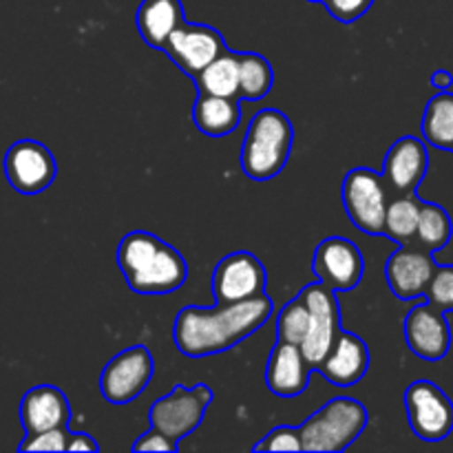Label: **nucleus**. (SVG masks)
<instances>
[{"label":"nucleus","instance_id":"obj_1","mask_svg":"<svg viewBox=\"0 0 453 453\" xmlns=\"http://www.w3.org/2000/svg\"><path fill=\"white\" fill-rule=\"evenodd\" d=\"M273 312L274 305L268 295L239 303H217L212 308L186 305L175 317L173 341L188 358L215 357L261 330Z\"/></svg>","mask_w":453,"mask_h":453},{"label":"nucleus","instance_id":"obj_2","mask_svg":"<svg viewBox=\"0 0 453 453\" xmlns=\"http://www.w3.org/2000/svg\"><path fill=\"white\" fill-rule=\"evenodd\" d=\"M115 261L127 286L142 296L171 295L180 290L188 277V264L181 252L146 230L124 234Z\"/></svg>","mask_w":453,"mask_h":453},{"label":"nucleus","instance_id":"obj_3","mask_svg":"<svg viewBox=\"0 0 453 453\" xmlns=\"http://www.w3.org/2000/svg\"><path fill=\"white\" fill-rule=\"evenodd\" d=\"M295 144V127L279 109H261L248 124L242 144L243 175L255 181L274 180L286 168Z\"/></svg>","mask_w":453,"mask_h":453},{"label":"nucleus","instance_id":"obj_4","mask_svg":"<svg viewBox=\"0 0 453 453\" xmlns=\"http://www.w3.org/2000/svg\"><path fill=\"white\" fill-rule=\"evenodd\" d=\"M367 410L349 396H336L314 411L299 427L301 449L314 453H339L358 441L367 427Z\"/></svg>","mask_w":453,"mask_h":453},{"label":"nucleus","instance_id":"obj_5","mask_svg":"<svg viewBox=\"0 0 453 453\" xmlns=\"http://www.w3.org/2000/svg\"><path fill=\"white\" fill-rule=\"evenodd\" d=\"M392 199V190L385 184L383 175L374 168H352L341 184V202L345 215L361 233L380 237L385 224V211Z\"/></svg>","mask_w":453,"mask_h":453},{"label":"nucleus","instance_id":"obj_6","mask_svg":"<svg viewBox=\"0 0 453 453\" xmlns=\"http://www.w3.org/2000/svg\"><path fill=\"white\" fill-rule=\"evenodd\" d=\"M212 401H215V394L208 385L199 383L195 388L175 385L171 392L150 405L149 423L164 436L180 442L202 425L203 414Z\"/></svg>","mask_w":453,"mask_h":453},{"label":"nucleus","instance_id":"obj_7","mask_svg":"<svg viewBox=\"0 0 453 453\" xmlns=\"http://www.w3.org/2000/svg\"><path fill=\"white\" fill-rule=\"evenodd\" d=\"M310 310V330L305 341L301 343L305 361L317 370L319 363L327 357V352L334 345L336 336L341 334V305L336 299V292L326 288L323 283H310L299 292Z\"/></svg>","mask_w":453,"mask_h":453},{"label":"nucleus","instance_id":"obj_8","mask_svg":"<svg viewBox=\"0 0 453 453\" xmlns=\"http://www.w3.org/2000/svg\"><path fill=\"white\" fill-rule=\"evenodd\" d=\"M153 354L144 345H133L115 354L100 374V392L111 405L135 401L153 379Z\"/></svg>","mask_w":453,"mask_h":453},{"label":"nucleus","instance_id":"obj_9","mask_svg":"<svg viewBox=\"0 0 453 453\" xmlns=\"http://www.w3.org/2000/svg\"><path fill=\"white\" fill-rule=\"evenodd\" d=\"M410 427L420 441L441 442L453 432L451 398L432 380H416L405 389Z\"/></svg>","mask_w":453,"mask_h":453},{"label":"nucleus","instance_id":"obj_10","mask_svg":"<svg viewBox=\"0 0 453 453\" xmlns=\"http://www.w3.org/2000/svg\"><path fill=\"white\" fill-rule=\"evenodd\" d=\"M4 177L20 195H40L56 181L58 164L51 150L35 140H20L4 153Z\"/></svg>","mask_w":453,"mask_h":453},{"label":"nucleus","instance_id":"obj_11","mask_svg":"<svg viewBox=\"0 0 453 453\" xmlns=\"http://www.w3.org/2000/svg\"><path fill=\"white\" fill-rule=\"evenodd\" d=\"M268 273L252 252L237 250L226 255L212 273V295L217 303H239L265 295Z\"/></svg>","mask_w":453,"mask_h":453},{"label":"nucleus","instance_id":"obj_12","mask_svg":"<svg viewBox=\"0 0 453 453\" xmlns=\"http://www.w3.org/2000/svg\"><path fill=\"white\" fill-rule=\"evenodd\" d=\"M226 40L215 27L199 25V22L184 20L164 42L162 51L166 53L184 71L188 78H195L208 62L215 60L219 53L226 51Z\"/></svg>","mask_w":453,"mask_h":453},{"label":"nucleus","instance_id":"obj_13","mask_svg":"<svg viewBox=\"0 0 453 453\" xmlns=\"http://www.w3.org/2000/svg\"><path fill=\"white\" fill-rule=\"evenodd\" d=\"M312 273L319 283L334 292H349L365 274V259L354 242L345 237H327L317 246Z\"/></svg>","mask_w":453,"mask_h":453},{"label":"nucleus","instance_id":"obj_14","mask_svg":"<svg viewBox=\"0 0 453 453\" xmlns=\"http://www.w3.org/2000/svg\"><path fill=\"white\" fill-rule=\"evenodd\" d=\"M436 261L434 252L425 250L416 242L403 243L396 252H392L385 264V279L392 295L401 301H414L425 296L429 279H432Z\"/></svg>","mask_w":453,"mask_h":453},{"label":"nucleus","instance_id":"obj_15","mask_svg":"<svg viewBox=\"0 0 453 453\" xmlns=\"http://www.w3.org/2000/svg\"><path fill=\"white\" fill-rule=\"evenodd\" d=\"M407 348L423 361H441L451 349V327L447 312L429 301L414 305L405 317Z\"/></svg>","mask_w":453,"mask_h":453},{"label":"nucleus","instance_id":"obj_16","mask_svg":"<svg viewBox=\"0 0 453 453\" xmlns=\"http://www.w3.org/2000/svg\"><path fill=\"white\" fill-rule=\"evenodd\" d=\"M429 171L427 144L418 137L405 135L394 142L383 159V180L392 195H411L423 184Z\"/></svg>","mask_w":453,"mask_h":453},{"label":"nucleus","instance_id":"obj_17","mask_svg":"<svg viewBox=\"0 0 453 453\" xmlns=\"http://www.w3.org/2000/svg\"><path fill=\"white\" fill-rule=\"evenodd\" d=\"M370 370V348L358 334L341 330L327 357L319 363L317 372L336 388H354Z\"/></svg>","mask_w":453,"mask_h":453},{"label":"nucleus","instance_id":"obj_18","mask_svg":"<svg viewBox=\"0 0 453 453\" xmlns=\"http://www.w3.org/2000/svg\"><path fill=\"white\" fill-rule=\"evenodd\" d=\"M312 367L299 345L277 341L265 365V385L274 396L295 398L308 389Z\"/></svg>","mask_w":453,"mask_h":453},{"label":"nucleus","instance_id":"obj_19","mask_svg":"<svg viewBox=\"0 0 453 453\" xmlns=\"http://www.w3.org/2000/svg\"><path fill=\"white\" fill-rule=\"evenodd\" d=\"M20 423L25 434H40L47 429L69 427V398L56 385L31 388L20 401Z\"/></svg>","mask_w":453,"mask_h":453},{"label":"nucleus","instance_id":"obj_20","mask_svg":"<svg viewBox=\"0 0 453 453\" xmlns=\"http://www.w3.org/2000/svg\"><path fill=\"white\" fill-rule=\"evenodd\" d=\"M186 20L181 0H142L135 12V25L150 49L162 51L168 35Z\"/></svg>","mask_w":453,"mask_h":453},{"label":"nucleus","instance_id":"obj_21","mask_svg":"<svg viewBox=\"0 0 453 453\" xmlns=\"http://www.w3.org/2000/svg\"><path fill=\"white\" fill-rule=\"evenodd\" d=\"M193 122L203 135L226 137L242 122V106L239 97L203 96L199 93L193 106Z\"/></svg>","mask_w":453,"mask_h":453},{"label":"nucleus","instance_id":"obj_22","mask_svg":"<svg viewBox=\"0 0 453 453\" xmlns=\"http://www.w3.org/2000/svg\"><path fill=\"white\" fill-rule=\"evenodd\" d=\"M197 93L203 96L239 97V53L226 49L195 75Z\"/></svg>","mask_w":453,"mask_h":453},{"label":"nucleus","instance_id":"obj_23","mask_svg":"<svg viewBox=\"0 0 453 453\" xmlns=\"http://www.w3.org/2000/svg\"><path fill=\"white\" fill-rule=\"evenodd\" d=\"M420 203L423 199L411 195H392L385 211V224L383 234L396 242L398 246L403 243H411L416 239V226H418Z\"/></svg>","mask_w":453,"mask_h":453},{"label":"nucleus","instance_id":"obj_24","mask_svg":"<svg viewBox=\"0 0 453 453\" xmlns=\"http://www.w3.org/2000/svg\"><path fill=\"white\" fill-rule=\"evenodd\" d=\"M423 137L429 146L453 149V93L438 91L425 106Z\"/></svg>","mask_w":453,"mask_h":453},{"label":"nucleus","instance_id":"obj_25","mask_svg":"<svg viewBox=\"0 0 453 453\" xmlns=\"http://www.w3.org/2000/svg\"><path fill=\"white\" fill-rule=\"evenodd\" d=\"M274 82L273 65L259 53H239V100L259 102Z\"/></svg>","mask_w":453,"mask_h":453},{"label":"nucleus","instance_id":"obj_26","mask_svg":"<svg viewBox=\"0 0 453 453\" xmlns=\"http://www.w3.org/2000/svg\"><path fill=\"white\" fill-rule=\"evenodd\" d=\"M451 234H453V221L449 212H447L441 203H434V202L420 203V215H418V226H416L414 242L418 243V246H423L425 250L438 252L451 242Z\"/></svg>","mask_w":453,"mask_h":453},{"label":"nucleus","instance_id":"obj_27","mask_svg":"<svg viewBox=\"0 0 453 453\" xmlns=\"http://www.w3.org/2000/svg\"><path fill=\"white\" fill-rule=\"evenodd\" d=\"M310 330V310L301 295L288 301L277 314V341H286V343L299 345L305 341Z\"/></svg>","mask_w":453,"mask_h":453},{"label":"nucleus","instance_id":"obj_28","mask_svg":"<svg viewBox=\"0 0 453 453\" xmlns=\"http://www.w3.org/2000/svg\"><path fill=\"white\" fill-rule=\"evenodd\" d=\"M425 296L432 305H436L442 312H453V265H436Z\"/></svg>","mask_w":453,"mask_h":453},{"label":"nucleus","instance_id":"obj_29","mask_svg":"<svg viewBox=\"0 0 453 453\" xmlns=\"http://www.w3.org/2000/svg\"><path fill=\"white\" fill-rule=\"evenodd\" d=\"M69 436H71L69 427H56L40 434H27L25 441L20 442L18 449L20 451H66Z\"/></svg>","mask_w":453,"mask_h":453},{"label":"nucleus","instance_id":"obj_30","mask_svg":"<svg viewBox=\"0 0 453 453\" xmlns=\"http://www.w3.org/2000/svg\"><path fill=\"white\" fill-rule=\"evenodd\" d=\"M252 451H303L301 449V434L299 427L281 425L274 427L252 447Z\"/></svg>","mask_w":453,"mask_h":453},{"label":"nucleus","instance_id":"obj_31","mask_svg":"<svg viewBox=\"0 0 453 453\" xmlns=\"http://www.w3.org/2000/svg\"><path fill=\"white\" fill-rule=\"evenodd\" d=\"M327 13L343 25H352L358 18L365 16L372 9L374 0H323Z\"/></svg>","mask_w":453,"mask_h":453},{"label":"nucleus","instance_id":"obj_32","mask_svg":"<svg viewBox=\"0 0 453 453\" xmlns=\"http://www.w3.org/2000/svg\"><path fill=\"white\" fill-rule=\"evenodd\" d=\"M133 451H168V453H175L180 449V442L171 441L168 436H164L162 432H157V429L150 427L149 432L142 434L140 438H137L135 442H133L131 447Z\"/></svg>","mask_w":453,"mask_h":453},{"label":"nucleus","instance_id":"obj_33","mask_svg":"<svg viewBox=\"0 0 453 453\" xmlns=\"http://www.w3.org/2000/svg\"><path fill=\"white\" fill-rule=\"evenodd\" d=\"M97 449H100V445L93 441V436H88V434H82V432L78 434L71 432L66 451H97Z\"/></svg>","mask_w":453,"mask_h":453},{"label":"nucleus","instance_id":"obj_34","mask_svg":"<svg viewBox=\"0 0 453 453\" xmlns=\"http://www.w3.org/2000/svg\"><path fill=\"white\" fill-rule=\"evenodd\" d=\"M453 84V75L449 71L441 69V71H434L432 75V87L438 88V91H449Z\"/></svg>","mask_w":453,"mask_h":453},{"label":"nucleus","instance_id":"obj_35","mask_svg":"<svg viewBox=\"0 0 453 453\" xmlns=\"http://www.w3.org/2000/svg\"><path fill=\"white\" fill-rule=\"evenodd\" d=\"M308 3H323V0H308Z\"/></svg>","mask_w":453,"mask_h":453},{"label":"nucleus","instance_id":"obj_36","mask_svg":"<svg viewBox=\"0 0 453 453\" xmlns=\"http://www.w3.org/2000/svg\"><path fill=\"white\" fill-rule=\"evenodd\" d=\"M451 153H453V149H451Z\"/></svg>","mask_w":453,"mask_h":453}]
</instances>
